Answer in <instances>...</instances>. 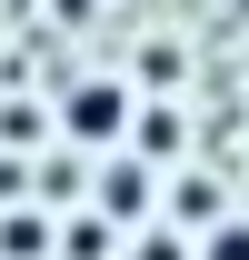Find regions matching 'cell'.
I'll list each match as a JSON object with an SVG mask.
<instances>
[{"instance_id": "obj_1", "label": "cell", "mask_w": 249, "mask_h": 260, "mask_svg": "<svg viewBox=\"0 0 249 260\" xmlns=\"http://www.w3.org/2000/svg\"><path fill=\"white\" fill-rule=\"evenodd\" d=\"M130 110H140V90H130L120 70H80V80H60V100H50L60 140H80V150H120Z\"/></svg>"}, {"instance_id": "obj_2", "label": "cell", "mask_w": 249, "mask_h": 260, "mask_svg": "<svg viewBox=\"0 0 249 260\" xmlns=\"http://www.w3.org/2000/svg\"><path fill=\"white\" fill-rule=\"evenodd\" d=\"M100 220L110 230H140V220H159V180H150V160L140 150H100Z\"/></svg>"}, {"instance_id": "obj_3", "label": "cell", "mask_w": 249, "mask_h": 260, "mask_svg": "<svg viewBox=\"0 0 249 260\" xmlns=\"http://www.w3.org/2000/svg\"><path fill=\"white\" fill-rule=\"evenodd\" d=\"M189 260H249V220H239V210H219V220H199Z\"/></svg>"}, {"instance_id": "obj_4", "label": "cell", "mask_w": 249, "mask_h": 260, "mask_svg": "<svg viewBox=\"0 0 249 260\" xmlns=\"http://www.w3.org/2000/svg\"><path fill=\"white\" fill-rule=\"evenodd\" d=\"M120 150H150V160H170L180 150V110H130V140Z\"/></svg>"}, {"instance_id": "obj_5", "label": "cell", "mask_w": 249, "mask_h": 260, "mask_svg": "<svg viewBox=\"0 0 249 260\" xmlns=\"http://www.w3.org/2000/svg\"><path fill=\"white\" fill-rule=\"evenodd\" d=\"M40 250H50L40 210H0V260H40Z\"/></svg>"}, {"instance_id": "obj_6", "label": "cell", "mask_w": 249, "mask_h": 260, "mask_svg": "<svg viewBox=\"0 0 249 260\" xmlns=\"http://www.w3.org/2000/svg\"><path fill=\"white\" fill-rule=\"evenodd\" d=\"M120 260H189V240H180V220H140Z\"/></svg>"}]
</instances>
